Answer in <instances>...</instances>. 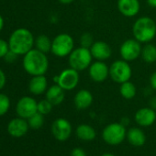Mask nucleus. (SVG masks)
I'll return each mask as SVG.
<instances>
[{"mask_svg": "<svg viewBox=\"0 0 156 156\" xmlns=\"http://www.w3.org/2000/svg\"><path fill=\"white\" fill-rule=\"evenodd\" d=\"M101 156H115L114 154H112V153H104V154H102Z\"/></svg>", "mask_w": 156, "mask_h": 156, "instance_id": "39", "label": "nucleus"}, {"mask_svg": "<svg viewBox=\"0 0 156 156\" xmlns=\"http://www.w3.org/2000/svg\"><path fill=\"white\" fill-rule=\"evenodd\" d=\"M51 133L57 140L65 141L72 134V125L66 119L59 118L51 124Z\"/></svg>", "mask_w": 156, "mask_h": 156, "instance_id": "10", "label": "nucleus"}, {"mask_svg": "<svg viewBox=\"0 0 156 156\" xmlns=\"http://www.w3.org/2000/svg\"><path fill=\"white\" fill-rule=\"evenodd\" d=\"M71 156H87V153L82 148H74L71 151Z\"/></svg>", "mask_w": 156, "mask_h": 156, "instance_id": "31", "label": "nucleus"}, {"mask_svg": "<svg viewBox=\"0 0 156 156\" xmlns=\"http://www.w3.org/2000/svg\"><path fill=\"white\" fill-rule=\"evenodd\" d=\"M9 41L0 39V58H4L6 54L9 51Z\"/></svg>", "mask_w": 156, "mask_h": 156, "instance_id": "29", "label": "nucleus"}, {"mask_svg": "<svg viewBox=\"0 0 156 156\" xmlns=\"http://www.w3.org/2000/svg\"><path fill=\"white\" fill-rule=\"evenodd\" d=\"M150 87L152 90H156V71L150 76Z\"/></svg>", "mask_w": 156, "mask_h": 156, "instance_id": "33", "label": "nucleus"}, {"mask_svg": "<svg viewBox=\"0 0 156 156\" xmlns=\"http://www.w3.org/2000/svg\"><path fill=\"white\" fill-rule=\"evenodd\" d=\"M10 108V99L9 98L0 93V117L5 115Z\"/></svg>", "mask_w": 156, "mask_h": 156, "instance_id": "26", "label": "nucleus"}, {"mask_svg": "<svg viewBox=\"0 0 156 156\" xmlns=\"http://www.w3.org/2000/svg\"><path fill=\"white\" fill-rule=\"evenodd\" d=\"M16 111L20 118L28 119L38 112V102L31 97H23L18 101Z\"/></svg>", "mask_w": 156, "mask_h": 156, "instance_id": "11", "label": "nucleus"}, {"mask_svg": "<svg viewBox=\"0 0 156 156\" xmlns=\"http://www.w3.org/2000/svg\"><path fill=\"white\" fill-rule=\"evenodd\" d=\"M88 74L96 83H103L109 76V66L103 61H96L88 68Z\"/></svg>", "mask_w": 156, "mask_h": 156, "instance_id": "12", "label": "nucleus"}, {"mask_svg": "<svg viewBox=\"0 0 156 156\" xmlns=\"http://www.w3.org/2000/svg\"><path fill=\"white\" fill-rule=\"evenodd\" d=\"M149 103H150V108H151L152 109L156 110V96L155 97H152L150 99Z\"/></svg>", "mask_w": 156, "mask_h": 156, "instance_id": "34", "label": "nucleus"}, {"mask_svg": "<svg viewBox=\"0 0 156 156\" xmlns=\"http://www.w3.org/2000/svg\"><path fill=\"white\" fill-rule=\"evenodd\" d=\"M93 100H94L93 95L89 90L80 89L74 96L73 103L77 109L85 110L92 105Z\"/></svg>", "mask_w": 156, "mask_h": 156, "instance_id": "17", "label": "nucleus"}, {"mask_svg": "<svg viewBox=\"0 0 156 156\" xmlns=\"http://www.w3.org/2000/svg\"><path fill=\"white\" fill-rule=\"evenodd\" d=\"M48 89V81L45 75H35L30 80L29 90L31 94L39 96L46 93Z\"/></svg>", "mask_w": 156, "mask_h": 156, "instance_id": "18", "label": "nucleus"}, {"mask_svg": "<svg viewBox=\"0 0 156 156\" xmlns=\"http://www.w3.org/2000/svg\"><path fill=\"white\" fill-rule=\"evenodd\" d=\"M132 75V69L129 62L121 60H117L111 63L109 66V76L113 82L117 84H122L124 82L129 81Z\"/></svg>", "mask_w": 156, "mask_h": 156, "instance_id": "6", "label": "nucleus"}, {"mask_svg": "<svg viewBox=\"0 0 156 156\" xmlns=\"http://www.w3.org/2000/svg\"><path fill=\"white\" fill-rule=\"evenodd\" d=\"M127 139L129 142L135 147H141L146 141L145 133L140 128H130L127 131Z\"/></svg>", "mask_w": 156, "mask_h": 156, "instance_id": "20", "label": "nucleus"}, {"mask_svg": "<svg viewBox=\"0 0 156 156\" xmlns=\"http://www.w3.org/2000/svg\"><path fill=\"white\" fill-rule=\"evenodd\" d=\"M76 136L78 139L86 141H90L95 140L97 133L95 129L88 124H81L76 128Z\"/></svg>", "mask_w": 156, "mask_h": 156, "instance_id": "21", "label": "nucleus"}, {"mask_svg": "<svg viewBox=\"0 0 156 156\" xmlns=\"http://www.w3.org/2000/svg\"><path fill=\"white\" fill-rule=\"evenodd\" d=\"M53 80L64 91H72L79 84V72L70 67L62 71L53 78Z\"/></svg>", "mask_w": 156, "mask_h": 156, "instance_id": "8", "label": "nucleus"}, {"mask_svg": "<svg viewBox=\"0 0 156 156\" xmlns=\"http://www.w3.org/2000/svg\"><path fill=\"white\" fill-rule=\"evenodd\" d=\"M9 49L18 55H25L35 45L33 34L25 28L17 29L12 32L9 40Z\"/></svg>", "mask_w": 156, "mask_h": 156, "instance_id": "2", "label": "nucleus"}, {"mask_svg": "<svg viewBox=\"0 0 156 156\" xmlns=\"http://www.w3.org/2000/svg\"><path fill=\"white\" fill-rule=\"evenodd\" d=\"M52 107L53 105L45 98L38 102V112H40L42 115H47L51 113V111L52 110Z\"/></svg>", "mask_w": 156, "mask_h": 156, "instance_id": "27", "label": "nucleus"}, {"mask_svg": "<svg viewBox=\"0 0 156 156\" xmlns=\"http://www.w3.org/2000/svg\"><path fill=\"white\" fill-rule=\"evenodd\" d=\"M142 60L147 63H153L156 62V46L151 43H145L141 49L140 54Z\"/></svg>", "mask_w": 156, "mask_h": 156, "instance_id": "22", "label": "nucleus"}, {"mask_svg": "<svg viewBox=\"0 0 156 156\" xmlns=\"http://www.w3.org/2000/svg\"><path fill=\"white\" fill-rule=\"evenodd\" d=\"M65 91L57 84L50 87L46 91V99L49 100L53 106L62 104L64 100Z\"/></svg>", "mask_w": 156, "mask_h": 156, "instance_id": "19", "label": "nucleus"}, {"mask_svg": "<svg viewBox=\"0 0 156 156\" xmlns=\"http://www.w3.org/2000/svg\"><path fill=\"white\" fill-rule=\"evenodd\" d=\"M4 25H5V23H4V19H3V17H2L1 15H0V31H1V30H3Z\"/></svg>", "mask_w": 156, "mask_h": 156, "instance_id": "38", "label": "nucleus"}, {"mask_svg": "<svg viewBox=\"0 0 156 156\" xmlns=\"http://www.w3.org/2000/svg\"><path fill=\"white\" fill-rule=\"evenodd\" d=\"M51 43H52V41L45 34H41L38 36L35 40L36 49L46 54L51 51Z\"/></svg>", "mask_w": 156, "mask_h": 156, "instance_id": "24", "label": "nucleus"}, {"mask_svg": "<svg viewBox=\"0 0 156 156\" xmlns=\"http://www.w3.org/2000/svg\"><path fill=\"white\" fill-rule=\"evenodd\" d=\"M117 7L121 15L126 18H133L139 14L140 3L139 0H118Z\"/></svg>", "mask_w": 156, "mask_h": 156, "instance_id": "13", "label": "nucleus"}, {"mask_svg": "<svg viewBox=\"0 0 156 156\" xmlns=\"http://www.w3.org/2000/svg\"><path fill=\"white\" fill-rule=\"evenodd\" d=\"M43 116L44 115L41 114L40 112H37L34 115H32L30 118L28 119L29 126L33 129H39L40 128H41L44 124V117Z\"/></svg>", "mask_w": 156, "mask_h": 156, "instance_id": "25", "label": "nucleus"}, {"mask_svg": "<svg viewBox=\"0 0 156 156\" xmlns=\"http://www.w3.org/2000/svg\"><path fill=\"white\" fill-rule=\"evenodd\" d=\"M92 60L93 56L91 54L90 49L81 46L74 48L68 56L69 66L78 72L88 69L92 63Z\"/></svg>", "mask_w": 156, "mask_h": 156, "instance_id": "4", "label": "nucleus"}, {"mask_svg": "<svg viewBox=\"0 0 156 156\" xmlns=\"http://www.w3.org/2000/svg\"><path fill=\"white\" fill-rule=\"evenodd\" d=\"M120 123L123 125V126H128L129 124V119L128 118V117H124V118H122L121 119V121H120Z\"/></svg>", "mask_w": 156, "mask_h": 156, "instance_id": "35", "label": "nucleus"}, {"mask_svg": "<svg viewBox=\"0 0 156 156\" xmlns=\"http://www.w3.org/2000/svg\"><path fill=\"white\" fill-rule=\"evenodd\" d=\"M132 34L140 43H149L156 36V23L150 17H140L132 26Z\"/></svg>", "mask_w": 156, "mask_h": 156, "instance_id": "3", "label": "nucleus"}, {"mask_svg": "<svg viewBox=\"0 0 156 156\" xmlns=\"http://www.w3.org/2000/svg\"><path fill=\"white\" fill-rule=\"evenodd\" d=\"M74 49V41L73 37L67 33H61L54 37L51 43V51L53 55L63 58L69 56Z\"/></svg>", "mask_w": 156, "mask_h": 156, "instance_id": "5", "label": "nucleus"}, {"mask_svg": "<svg viewBox=\"0 0 156 156\" xmlns=\"http://www.w3.org/2000/svg\"><path fill=\"white\" fill-rule=\"evenodd\" d=\"M147 4L152 8V9H156V0H147Z\"/></svg>", "mask_w": 156, "mask_h": 156, "instance_id": "36", "label": "nucleus"}, {"mask_svg": "<svg viewBox=\"0 0 156 156\" xmlns=\"http://www.w3.org/2000/svg\"><path fill=\"white\" fill-rule=\"evenodd\" d=\"M6 82H7L6 74L2 69H0V90H2L4 88V87L6 86Z\"/></svg>", "mask_w": 156, "mask_h": 156, "instance_id": "32", "label": "nucleus"}, {"mask_svg": "<svg viewBox=\"0 0 156 156\" xmlns=\"http://www.w3.org/2000/svg\"><path fill=\"white\" fill-rule=\"evenodd\" d=\"M29 123L26 119L23 118H17L13 119L9 121L8 125V131L9 135L14 138H20L23 137L29 130Z\"/></svg>", "mask_w": 156, "mask_h": 156, "instance_id": "16", "label": "nucleus"}, {"mask_svg": "<svg viewBox=\"0 0 156 156\" xmlns=\"http://www.w3.org/2000/svg\"><path fill=\"white\" fill-rule=\"evenodd\" d=\"M94 38L93 35L89 32H85L80 36L79 39V43L81 47H85V48H88L90 49V47L93 45L94 43Z\"/></svg>", "mask_w": 156, "mask_h": 156, "instance_id": "28", "label": "nucleus"}, {"mask_svg": "<svg viewBox=\"0 0 156 156\" xmlns=\"http://www.w3.org/2000/svg\"><path fill=\"white\" fill-rule=\"evenodd\" d=\"M90 51L93 56V59L97 61H103L108 60L112 55L111 47L103 41H98L93 43L90 47Z\"/></svg>", "mask_w": 156, "mask_h": 156, "instance_id": "14", "label": "nucleus"}, {"mask_svg": "<svg viewBox=\"0 0 156 156\" xmlns=\"http://www.w3.org/2000/svg\"><path fill=\"white\" fill-rule=\"evenodd\" d=\"M141 43L136 39H128L122 42L119 48L121 59L126 62H133L141 54Z\"/></svg>", "mask_w": 156, "mask_h": 156, "instance_id": "9", "label": "nucleus"}, {"mask_svg": "<svg viewBox=\"0 0 156 156\" xmlns=\"http://www.w3.org/2000/svg\"><path fill=\"white\" fill-rule=\"evenodd\" d=\"M18 56H19L18 54H16L15 52H13L12 51L9 50V51L6 54V56L4 57V59H5L8 62H15V60L17 59Z\"/></svg>", "mask_w": 156, "mask_h": 156, "instance_id": "30", "label": "nucleus"}, {"mask_svg": "<svg viewBox=\"0 0 156 156\" xmlns=\"http://www.w3.org/2000/svg\"><path fill=\"white\" fill-rule=\"evenodd\" d=\"M126 137V127L118 122L108 124L104 128L102 131V138L105 142L112 146L120 144Z\"/></svg>", "mask_w": 156, "mask_h": 156, "instance_id": "7", "label": "nucleus"}, {"mask_svg": "<svg viewBox=\"0 0 156 156\" xmlns=\"http://www.w3.org/2000/svg\"><path fill=\"white\" fill-rule=\"evenodd\" d=\"M23 68L31 76L44 75L49 69V60L46 53L35 49L24 55Z\"/></svg>", "mask_w": 156, "mask_h": 156, "instance_id": "1", "label": "nucleus"}, {"mask_svg": "<svg viewBox=\"0 0 156 156\" xmlns=\"http://www.w3.org/2000/svg\"><path fill=\"white\" fill-rule=\"evenodd\" d=\"M58 1L61 3V4H63V5H69L71 3H73L74 0H58Z\"/></svg>", "mask_w": 156, "mask_h": 156, "instance_id": "37", "label": "nucleus"}, {"mask_svg": "<svg viewBox=\"0 0 156 156\" xmlns=\"http://www.w3.org/2000/svg\"><path fill=\"white\" fill-rule=\"evenodd\" d=\"M134 119L140 127H150L156 120V111L150 107L141 108L136 111Z\"/></svg>", "mask_w": 156, "mask_h": 156, "instance_id": "15", "label": "nucleus"}, {"mask_svg": "<svg viewBox=\"0 0 156 156\" xmlns=\"http://www.w3.org/2000/svg\"><path fill=\"white\" fill-rule=\"evenodd\" d=\"M119 93L123 98L129 100L135 98L137 94V88L133 83H131L130 81H127V82L120 84Z\"/></svg>", "mask_w": 156, "mask_h": 156, "instance_id": "23", "label": "nucleus"}]
</instances>
